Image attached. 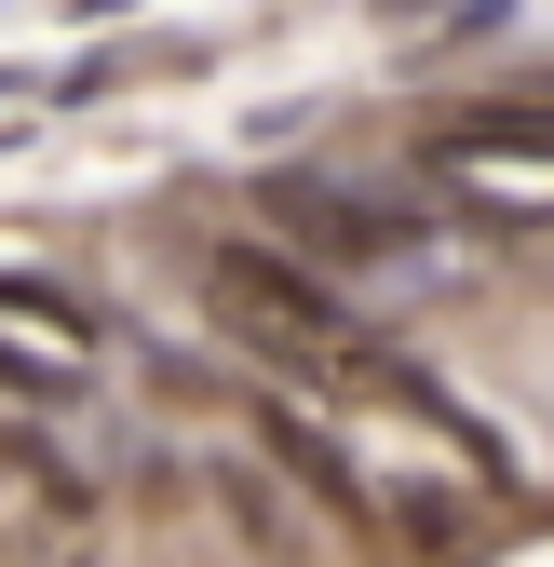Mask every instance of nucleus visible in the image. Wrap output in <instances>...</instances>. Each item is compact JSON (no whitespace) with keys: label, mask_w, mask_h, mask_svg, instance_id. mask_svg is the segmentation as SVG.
<instances>
[{"label":"nucleus","mask_w":554,"mask_h":567,"mask_svg":"<svg viewBox=\"0 0 554 567\" xmlns=\"http://www.w3.org/2000/svg\"><path fill=\"white\" fill-rule=\"evenodd\" d=\"M270 244L325 284H447V217L392 176H270Z\"/></svg>","instance_id":"obj_1"},{"label":"nucleus","mask_w":554,"mask_h":567,"mask_svg":"<svg viewBox=\"0 0 554 567\" xmlns=\"http://www.w3.org/2000/svg\"><path fill=\"white\" fill-rule=\"evenodd\" d=\"M95 365H109L95 298H68L41 270H0V392H95Z\"/></svg>","instance_id":"obj_2"}]
</instances>
